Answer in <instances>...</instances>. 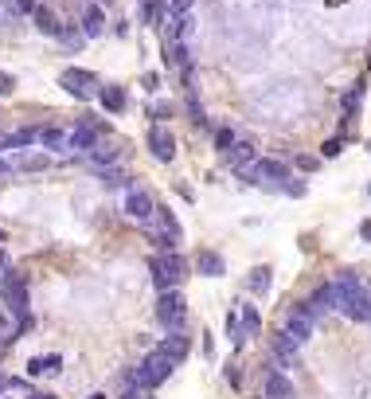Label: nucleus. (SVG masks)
<instances>
[{
	"label": "nucleus",
	"instance_id": "1",
	"mask_svg": "<svg viewBox=\"0 0 371 399\" xmlns=\"http://www.w3.org/2000/svg\"><path fill=\"white\" fill-rule=\"evenodd\" d=\"M332 286H336V310H340L344 317L371 321V294L360 286V278H356V274H348V270H344Z\"/></svg>",
	"mask_w": 371,
	"mask_h": 399
},
{
	"label": "nucleus",
	"instance_id": "2",
	"mask_svg": "<svg viewBox=\"0 0 371 399\" xmlns=\"http://www.w3.org/2000/svg\"><path fill=\"white\" fill-rule=\"evenodd\" d=\"M0 298H4V310L12 313V321H20V325L28 329V321H31L28 317V278L12 270L8 278L0 282Z\"/></svg>",
	"mask_w": 371,
	"mask_h": 399
},
{
	"label": "nucleus",
	"instance_id": "3",
	"mask_svg": "<svg viewBox=\"0 0 371 399\" xmlns=\"http://www.w3.org/2000/svg\"><path fill=\"white\" fill-rule=\"evenodd\" d=\"M172 368H176L172 360L160 356V352L153 349L133 372H129V384H133V388H156V384H165V379L172 376Z\"/></svg>",
	"mask_w": 371,
	"mask_h": 399
},
{
	"label": "nucleus",
	"instance_id": "4",
	"mask_svg": "<svg viewBox=\"0 0 371 399\" xmlns=\"http://www.w3.org/2000/svg\"><path fill=\"white\" fill-rule=\"evenodd\" d=\"M149 274H153V286L165 294V289H176L180 282H184L188 266H184V259H180V255H160V259L149 262Z\"/></svg>",
	"mask_w": 371,
	"mask_h": 399
},
{
	"label": "nucleus",
	"instance_id": "5",
	"mask_svg": "<svg viewBox=\"0 0 371 399\" xmlns=\"http://www.w3.org/2000/svg\"><path fill=\"white\" fill-rule=\"evenodd\" d=\"M59 86L67 90L70 98H82V102H90V98H98V94H102L98 75H90V70H82V67H67L63 75H59Z\"/></svg>",
	"mask_w": 371,
	"mask_h": 399
},
{
	"label": "nucleus",
	"instance_id": "6",
	"mask_svg": "<svg viewBox=\"0 0 371 399\" xmlns=\"http://www.w3.org/2000/svg\"><path fill=\"white\" fill-rule=\"evenodd\" d=\"M184 317H188L184 294H180V289H165V294L156 298V321H160L165 329L180 333V329H184Z\"/></svg>",
	"mask_w": 371,
	"mask_h": 399
},
{
	"label": "nucleus",
	"instance_id": "7",
	"mask_svg": "<svg viewBox=\"0 0 371 399\" xmlns=\"http://www.w3.org/2000/svg\"><path fill=\"white\" fill-rule=\"evenodd\" d=\"M297 349H301V345H297L285 329L270 333V352H273V360H278L282 368H297V364H301V360H297Z\"/></svg>",
	"mask_w": 371,
	"mask_h": 399
},
{
	"label": "nucleus",
	"instance_id": "8",
	"mask_svg": "<svg viewBox=\"0 0 371 399\" xmlns=\"http://www.w3.org/2000/svg\"><path fill=\"white\" fill-rule=\"evenodd\" d=\"M121 208H126L129 220H141V223L156 216V204H153V196H149L145 188H129L126 200H121Z\"/></svg>",
	"mask_w": 371,
	"mask_h": 399
},
{
	"label": "nucleus",
	"instance_id": "9",
	"mask_svg": "<svg viewBox=\"0 0 371 399\" xmlns=\"http://www.w3.org/2000/svg\"><path fill=\"white\" fill-rule=\"evenodd\" d=\"M301 310L309 313L312 321H321L324 313H332V310H336V286H332V282H324V286H317V289H312V294H309V301H305Z\"/></svg>",
	"mask_w": 371,
	"mask_h": 399
},
{
	"label": "nucleus",
	"instance_id": "10",
	"mask_svg": "<svg viewBox=\"0 0 371 399\" xmlns=\"http://www.w3.org/2000/svg\"><path fill=\"white\" fill-rule=\"evenodd\" d=\"M149 153H153L160 165H168V160L176 157V137H172V130H165V126H153V130H149Z\"/></svg>",
	"mask_w": 371,
	"mask_h": 399
},
{
	"label": "nucleus",
	"instance_id": "11",
	"mask_svg": "<svg viewBox=\"0 0 371 399\" xmlns=\"http://www.w3.org/2000/svg\"><path fill=\"white\" fill-rule=\"evenodd\" d=\"M262 399H297V388H293V379L285 372H266Z\"/></svg>",
	"mask_w": 371,
	"mask_h": 399
},
{
	"label": "nucleus",
	"instance_id": "12",
	"mask_svg": "<svg viewBox=\"0 0 371 399\" xmlns=\"http://www.w3.org/2000/svg\"><path fill=\"white\" fill-rule=\"evenodd\" d=\"M312 329H317V321H312L301 306H297V310H289V317H285V333H289L297 345H305V340L312 337Z\"/></svg>",
	"mask_w": 371,
	"mask_h": 399
},
{
	"label": "nucleus",
	"instance_id": "13",
	"mask_svg": "<svg viewBox=\"0 0 371 399\" xmlns=\"http://www.w3.org/2000/svg\"><path fill=\"white\" fill-rule=\"evenodd\" d=\"M156 352H160V356H168L172 364H184V356H188V337H184V333H168V337L156 345Z\"/></svg>",
	"mask_w": 371,
	"mask_h": 399
},
{
	"label": "nucleus",
	"instance_id": "14",
	"mask_svg": "<svg viewBox=\"0 0 371 399\" xmlns=\"http://www.w3.org/2000/svg\"><path fill=\"white\" fill-rule=\"evenodd\" d=\"M39 141H43V149L47 153H63V149H70V130H63V126H47V130H39Z\"/></svg>",
	"mask_w": 371,
	"mask_h": 399
},
{
	"label": "nucleus",
	"instance_id": "15",
	"mask_svg": "<svg viewBox=\"0 0 371 399\" xmlns=\"http://www.w3.org/2000/svg\"><path fill=\"white\" fill-rule=\"evenodd\" d=\"M195 274H204V278H219L223 274V259L215 255V250H195Z\"/></svg>",
	"mask_w": 371,
	"mask_h": 399
},
{
	"label": "nucleus",
	"instance_id": "16",
	"mask_svg": "<svg viewBox=\"0 0 371 399\" xmlns=\"http://www.w3.org/2000/svg\"><path fill=\"white\" fill-rule=\"evenodd\" d=\"M117 153H121V141H117V137H102L94 149L86 153V157H90V165H109Z\"/></svg>",
	"mask_w": 371,
	"mask_h": 399
},
{
	"label": "nucleus",
	"instance_id": "17",
	"mask_svg": "<svg viewBox=\"0 0 371 399\" xmlns=\"http://www.w3.org/2000/svg\"><path fill=\"white\" fill-rule=\"evenodd\" d=\"M102 28H106V16H102V4H86L82 8V36H102Z\"/></svg>",
	"mask_w": 371,
	"mask_h": 399
},
{
	"label": "nucleus",
	"instance_id": "18",
	"mask_svg": "<svg viewBox=\"0 0 371 399\" xmlns=\"http://www.w3.org/2000/svg\"><path fill=\"white\" fill-rule=\"evenodd\" d=\"M98 98H102L106 114H121V110H126V90H121V86H102Z\"/></svg>",
	"mask_w": 371,
	"mask_h": 399
},
{
	"label": "nucleus",
	"instance_id": "19",
	"mask_svg": "<svg viewBox=\"0 0 371 399\" xmlns=\"http://www.w3.org/2000/svg\"><path fill=\"white\" fill-rule=\"evenodd\" d=\"M246 289H250L254 298H262L266 289H270V266H254L250 278H246Z\"/></svg>",
	"mask_w": 371,
	"mask_h": 399
},
{
	"label": "nucleus",
	"instance_id": "20",
	"mask_svg": "<svg viewBox=\"0 0 371 399\" xmlns=\"http://www.w3.org/2000/svg\"><path fill=\"white\" fill-rule=\"evenodd\" d=\"M238 325H243L246 337H258V329H262V317H258V310H254L250 301H246L243 310H238Z\"/></svg>",
	"mask_w": 371,
	"mask_h": 399
},
{
	"label": "nucleus",
	"instance_id": "21",
	"mask_svg": "<svg viewBox=\"0 0 371 399\" xmlns=\"http://www.w3.org/2000/svg\"><path fill=\"white\" fill-rule=\"evenodd\" d=\"M31 16H36V28L47 31V36H59V31H63V24L55 20V12H51V8H36Z\"/></svg>",
	"mask_w": 371,
	"mask_h": 399
},
{
	"label": "nucleus",
	"instance_id": "22",
	"mask_svg": "<svg viewBox=\"0 0 371 399\" xmlns=\"http://www.w3.org/2000/svg\"><path fill=\"white\" fill-rule=\"evenodd\" d=\"M360 98H363V82H356V86L340 98V110H344V118H348V121L356 118V110H360Z\"/></svg>",
	"mask_w": 371,
	"mask_h": 399
},
{
	"label": "nucleus",
	"instance_id": "23",
	"mask_svg": "<svg viewBox=\"0 0 371 399\" xmlns=\"http://www.w3.org/2000/svg\"><path fill=\"white\" fill-rule=\"evenodd\" d=\"M47 165H51V157H43V153H28V157H20L16 169H24V172H43Z\"/></svg>",
	"mask_w": 371,
	"mask_h": 399
},
{
	"label": "nucleus",
	"instance_id": "24",
	"mask_svg": "<svg viewBox=\"0 0 371 399\" xmlns=\"http://www.w3.org/2000/svg\"><path fill=\"white\" fill-rule=\"evenodd\" d=\"M227 160H231V165H246V160H254V145L250 141H234V149L227 153Z\"/></svg>",
	"mask_w": 371,
	"mask_h": 399
},
{
	"label": "nucleus",
	"instance_id": "25",
	"mask_svg": "<svg viewBox=\"0 0 371 399\" xmlns=\"http://www.w3.org/2000/svg\"><path fill=\"white\" fill-rule=\"evenodd\" d=\"M215 149H219V153L234 149V130H231V126H215Z\"/></svg>",
	"mask_w": 371,
	"mask_h": 399
},
{
	"label": "nucleus",
	"instance_id": "26",
	"mask_svg": "<svg viewBox=\"0 0 371 399\" xmlns=\"http://www.w3.org/2000/svg\"><path fill=\"white\" fill-rule=\"evenodd\" d=\"M39 372H59V356H39V360H28V376H39Z\"/></svg>",
	"mask_w": 371,
	"mask_h": 399
},
{
	"label": "nucleus",
	"instance_id": "27",
	"mask_svg": "<svg viewBox=\"0 0 371 399\" xmlns=\"http://www.w3.org/2000/svg\"><path fill=\"white\" fill-rule=\"evenodd\" d=\"M160 16H165V4H160V0H145V20L153 24V28H160Z\"/></svg>",
	"mask_w": 371,
	"mask_h": 399
},
{
	"label": "nucleus",
	"instance_id": "28",
	"mask_svg": "<svg viewBox=\"0 0 371 399\" xmlns=\"http://www.w3.org/2000/svg\"><path fill=\"white\" fill-rule=\"evenodd\" d=\"M149 118H156V121L172 118V106H168V102H156V106H149Z\"/></svg>",
	"mask_w": 371,
	"mask_h": 399
},
{
	"label": "nucleus",
	"instance_id": "29",
	"mask_svg": "<svg viewBox=\"0 0 371 399\" xmlns=\"http://www.w3.org/2000/svg\"><path fill=\"white\" fill-rule=\"evenodd\" d=\"M141 86H145L149 94H156V90H160V75H153V70H149V75H141Z\"/></svg>",
	"mask_w": 371,
	"mask_h": 399
},
{
	"label": "nucleus",
	"instance_id": "30",
	"mask_svg": "<svg viewBox=\"0 0 371 399\" xmlns=\"http://www.w3.org/2000/svg\"><path fill=\"white\" fill-rule=\"evenodd\" d=\"M297 169H301V172H317V169H321V157H297Z\"/></svg>",
	"mask_w": 371,
	"mask_h": 399
},
{
	"label": "nucleus",
	"instance_id": "31",
	"mask_svg": "<svg viewBox=\"0 0 371 399\" xmlns=\"http://www.w3.org/2000/svg\"><path fill=\"white\" fill-rule=\"evenodd\" d=\"M12 90H16V79H12L8 70H0V98H4V94H12Z\"/></svg>",
	"mask_w": 371,
	"mask_h": 399
},
{
	"label": "nucleus",
	"instance_id": "32",
	"mask_svg": "<svg viewBox=\"0 0 371 399\" xmlns=\"http://www.w3.org/2000/svg\"><path fill=\"white\" fill-rule=\"evenodd\" d=\"M344 149V141L340 137H332V141H324V149H321V157H336V153Z\"/></svg>",
	"mask_w": 371,
	"mask_h": 399
},
{
	"label": "nucleus",
	"instance_id": "33",
	"mask_svg": "<svg viewBox=\"0 0 371 399\" xmlns=\"http://www.w3.org/2000/svg\"><path fill=\"white\" fill-rule=\"evenodd\" d=\"M106 184H129V176H126V172H114V169H109V172H106Z\"/></svg>",
	"mask_w": 371,
	"mask_h": 399
},
{
	"label": "nucleus",
	"instance_id": "34",
	"mask_svg": "<svg viewBox=\"0 0 371 399\" xmlns=\"http://www.w3.org/2000/svg\"><path fill=\"white\" fill-rule=\"evenodd\" d=\"M285 192H289V196H305V184H301V180H289V184H285Z\"/></svg>",
	"mask_w": 371,
	"mask_h": 399
},
{
	"label": "nucleus",
	"instance_id": "35",
	"mask_svg": "<svg viewBox=\"0 0 371 399\" xmlns=\"http://www.w3.org/2000/svg\"><path fill=\"white\" fill-rule=\"evenodd\" d=\"M227 384H231V388H243V379H238V368H227Z\"/></svg>",
	"mask_w": 371,
	"mask_h": 399
},
{
	"label": "nucleus",
	"instance_id": "36",
	"mask_svg": "<svg viewBox=\"0 0 371 399\" xmlns=\"http://www.w3.org/2000/svg\"><path fill=\"white\" fill-rule=\"evenodd\" d=\"M16 8H20V12H36L39 0H16Z\"/></svg>",
	"mask_w": 371,
	"mask_h": 399
},
{
	"label": "nucleus",
	"instance_id": "37",
	"mask_svg": "<svg viewBox=\"0 0 371 399\" xmlns=\"http://www.w3.org/2000/svg\"><path fill=\"white\" fill-rule=\"evenodd\" d=\"M8 274H12V270H8V255H4V250H0V282L8 278Z\"/></svg>",
	"mask_w": 371,
	"mask_h": 399
},
{
	"label": "nucleus",
	"instance_id": "38",
	"mask_svg": "<svg viewBox=\"0 0 371 399\" xmlns=\"http://www.w3.org/2000/svg\"><path fill=\"white\" fill-rule=\"evenodd\" d=\"M360 239H363V243H371V220H363V223H360Z\"/></svg>",
	"mask_w": 371,
	"mask_h": 399
},
{
	"label": "nucleus",
	"instance_id": "39",
	"mask_svg": "<svg viewBox=\"0 0 371 399\" xmlns=\"http://www.w3.org/2000/svg\"><path fill=\"white\" fill-rule=\"evenodd\" d=\"M28 399H55L51 391H28Z\"/></svg>",
	"mask_w": 371,
	"mask_h": 399
},
{
	"label": "nucleus",
	"instance_id": "40",
	"mask_svg": "<svg viewBox=\"0 0 371 399\" xmlns=\"http://www.w3.org/2000/svg\"><path fill=\"white\" fill-rule=\"evenodd\" d=\"M0 176H8V165H4V160H0Z\"/></svg>",
	"mask_w": 371,
	"mask_h": 399
},
{
	"label": "nucleus",
	"instance_id": "41",
	"mask_svg": "<svg viewBox=\"0 0 371 399\" xmlns=\"http://www.w3.org/2000/svg\"><path fill=\"white\" fill-rule=\"evenodd\" d=\"M90 399H106V396H90Z\"/></svg>",
	"mask_w": 371,
	"mask_h": 399
},
{
	"label": "nucleus",
	"instance_id": "42",
	"mask_svg": "<svg viewBox=\"0 0 371 399\" xmlns=\"http://www.w3.org/2000/svg\"><path fill=\"white\" fill-rule=\"evenodd\" d=\"M368 192H371V184H368Z\"/></svg>",
	"mask_w": 371,
	"mask_h": 399
},
{
	"label": "nucleus",
	"instance_id": "43",
	"mask_svg": "<svg viewBox=\"0 0 371 399\" xmlns=\"http://www.w3.org/2000/svg\"><path fill=\"white\" fill-rule=\"evenodd\" d=\"M0 239H4V235H0Z\"/></svg>",
	"mask_w": 371,
	"mask_h": 399
},
{
	"label": "nucleus",
	"instance_id": "44",
	"mask_svg": "<svg viewBox=\"0 0 371 399\" xmlns=\"http://www.w3.org/2000/svg\"><path fill=\"white\" fill-rule=\"evenodd\" d=\"M368 149H371V145H368Z\"/></svg>",
	"mask_w": 371,
	"mask_h": 399
}]
</instances>
